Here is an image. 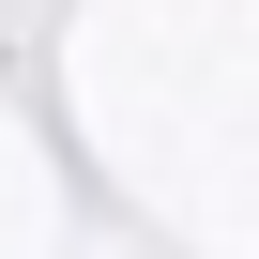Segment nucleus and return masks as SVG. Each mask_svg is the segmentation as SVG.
I'll return each instance as SVG.
<instances>
[]
</instances>
